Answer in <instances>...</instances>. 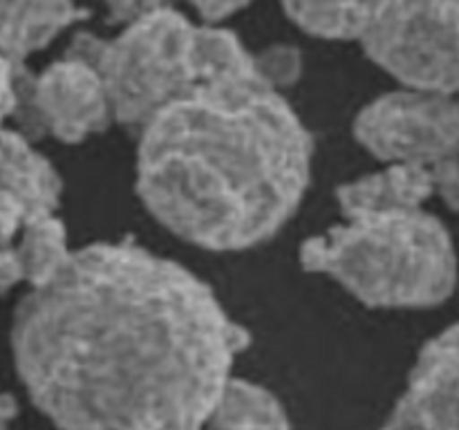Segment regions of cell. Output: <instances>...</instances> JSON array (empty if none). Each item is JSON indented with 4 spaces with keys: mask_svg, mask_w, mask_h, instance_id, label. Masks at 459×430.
Listing matches in <instances>:
<instances>
[{
    "mask_svg": "<svg viewBox=\"0 0 459 430\" xmlns=\"http://www.w3.org/2000/svg\"><path fill=\"white\" fill-rule=\"evenodd\" d=\"M361 45L403 88L459 97V3H377Z\"/></svg>",
    "mask_w": 459,
    "mask_h": 430,
    "instance_id": "5b68a950",
    "label": "cell"
},
{
    "mask_svg": "<svg viewBox=\"0 0 459 430\" xmlns=\"http://www.w3.org/2000/svg\"><path fill=\"white\" fill-rule=\"evenodd\" d=\"M0 43L3 58L25 63L39 49L48 47L58 34L90 16L88 9L70 3L48 0H13L0 7Z\"/></svg>",
    "mask_w": 459,
    "mask_h": 430,
    "instance_id": "7c38bea8",
    "label": "cell"
},
{
    "mask_svg": "<svg viewBox=\"0 0 459 430\" xmlns=\"http://www.w3.org/2000/svg\"><path fill=\"white\" fill-rule=\"evenodd\" d=\"M402 401L426 430H459V322L421 348Z\"/></svg>",
    "mask_w": 459,
    "mask_h": 430,
    "instance_id": "9c48e42d",
    "label": "cell"
},
{
    "mask_svg": "<svg viewBox=\"0 0 459 430\" xmlns=\"http://www.w3.org/2000/svg\"><path fill=\"white\" fill-rule=\"evenodd\" d=\"M4 116L27 139L49 133L65 143H81L115 121L101 74L88 63L58 58L39 74L13 76L4 88Z\"/></svg>",
    "mask_w": 459,
    "mask_h": 430,
    "instance_id": "8992f818",
    "label": "cell"
},
{
    "mask_svg": "<svg viewBox=\"0 0 459 430\" xmlns=\"http://www.w3.org/2000/svg\"><path fill=\"white\" fill-rule=\"evenodd\" d=\"M204 430H291V424L285 406L272 390L231 376Z\"/></svg>",
    "mask_w": 459,
    "mask_h": 430,
    "instance_id": "4fadbf2b",
    "label": "cell"
},
{
    "mask_svg": "<svg viewBox=\"0 0 459 430\" xmlns=\"http://www.w3.org/2000/svg\"><path fill=\"white\" fill-rule=\"evenodd\" d=\"M433 195L430 166L417 164H388L379 173L363 175L336 191L345 218L424 209V202Z\"/></svg>",
    "mask_w": 459,
    "mask_h": 430,
    "instance_id": "30bf717a",
    "label": "cell"
},
{
    "mask_svg": "<svg viewBox=\"0 0 459 430\" xmlns=\"http://www.w3.org/2000/svg\"><path fill=\"white\" fill-rule=\"evenodd\" d=\"M354 137L385 164L433 166L459 146V97L394 90L368 103Z\"/></svg>",
    "mask_w": 459,
    "mask_h": 430,
    "instance_id": "52a82bcc",
    "label": "cell"
},
{
    "mask_svg": "<svg viewBox=\"0 0 459 430\" xmlns=\"http://www.w3.org/2000/svg\"><path fill=\"white\" fill-rule=\"evenodd\" d=\"M300 264L377 309L435 307L457 285L451 233L424 209L345 218L303 242Z\"/></svg>",
    "mask_w": 459,
    "mask_h": 430,
    "instance_id": "3957f363",
    "label": "cell"
},
{
    "mask_svg": "<svg viewBox=\"0 0 459 430\" xmlns=\"http://www.w3.org/2000/svg\"><path fill=\"white\" fill-rule=\"evenodd\" d=\"M377 3H287L285 16L305 34L325 40H359L370 30Z\"/></svg>",
    "mask_w": 459,
    "mask_h": 430,
    "instance_id": "5bb4252c",
    "label": "cell"
},
{
    "mask_svg": "<svg viewBox=\"0 0 459 430\" xmlns=\"http://www.w3.org/2000/svg\"><path fill=\"white\" fill-rule=\"evenodd\" d=\"M197 25L170 4L152 3L112 39L79 31L63 56L101 74L117 124L142 133L197 83Z\"/></svg>",
    "mask_w": 459,
    "mask_h": 430,
    "instance_id": "277c9868",
    "label": "cell"
},
{
    "mask_svg": "<svg viewBox=\"0 0 459 430\" xmlns=\"http://www.w3.org/2000/svg\"><path fill=\"white\" fill-rule=\"evenodd\" d=\"M245 7L247 4L242 3H195L193 4V9H195L197 16L202 18V22H204L206 27H220V22L236 16V13Z\"/></svg>",
    "mask_w": 459,
    "mask_h": 430,
    "instance_id": "e0dca14e",
    "label": "cell"
},
{
    "mask_svg": "<svg viewBox=\"0 0 459 430\" xmlns=\"http://www.w3.org/2000/svg\"><path fill=\"white\" fill-rule=\"evenodd\" d=\"M430 175H433L435 195H439V200L448 209L459 213V146L446 157L435 161L430 166Z\"/></svg>",
    "mask_w": 459,
    "mask_h": 430,
    "instance_id": "2e32d148",
    "label": "cell"
},
{
    "mask_svg": "<svg viewBox=\"0 0 459 430\" xmlns=\"http://www.w3.org/2000/svg\"><path fill=\"white\" fill-rule=\"evenodd\" d=\"M379 430H426V428L420 424V419L412 415L411 408L399 399V401L394 403L393 412L388 415V419L384 421V426H381Z\"/></svg>",
    "mask_w": 459,
    "mask_h": 430,
    "instance_id": "ac0fdd59",
    "label": "cell"
},
{
    "mask_svg": "<svg viewBox=\"0 0 459 430\" xmlns=\"http://www.w3.org/2000/svg\"><path fill=\"white\" fill-rule=\"evenodd\" d=\"M72 255L65 224L56 215L34 219L22 227L12 245L3 246V289L9 291L18 282L40 289L65 269Z\"/></svg>",
    "mask_w": 459,
    "mask_h": 430,
    "instance_id": "8fae6325",
    "label": "cell"
},
{
    "mask_svg": "<svg viewBox=\"0 0 459 430\" xmlns=\"http://www.w3.org/2000/svg\"><path fill=\"white\" fill-rule=\"evenodd\" d=\"M255 70L260 79L276 92L291 88L303 76V54L296 45L276 43L254 54Z\"/></svg>",
    "mask_w": 459,
    "mask_h": 430,
    "instance_id": "9a60e30c",
    "label": "cell"
},
{
    "mask_svg": "<svg viewBox=\"0 0 459 430\" xmlns=\"http://www.w3.org/2000/svg\"><path fill=\"white\" fill-rule=\"evenodd\" d=\"M312 155L309 130L254 63L200 79L139 133L137 193L182 240L242 251L296 213Z\"/></svg>",
    "mask_w": 459,
    "mask_h": 430,
    "instance_id": "7a4b0ae2",
    "label": "cell"
},
{
    "mask_svg": "<svg viewBox=\"0 0 459 430\" xmlns=\"http://www.w3.org/2000/svg\"><path fill=\"white\" fill-rule=\"evenodd\" d=\"M247 345L206 282L134 242L76 249L12 322L18 376L58 430H204Z\"/></svg>",
    "mask_w": 459,
    "mask_h": 430,
    "instance_id": "6da1fadb",
    "label": "cell"
},
{
    "mask_svg": "<svg viewBox=\"0 0 459 430\" xmlns=\"http://www.w3.org/2000/svg\"><path fill=\"white\" fill-rule=\"evenodd\" d=\"M61 191L63 182L48 157L40 155L25 134L4 128L0 179L3 246L12 245L25 224L54 215Z\"/></svg>",
    "mask_w": 459,
    "mask_h": 430,
    "instance_id": "ba28073f",
    "label": "cell"
}]
</instances>
